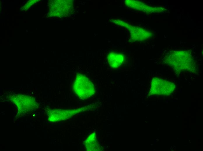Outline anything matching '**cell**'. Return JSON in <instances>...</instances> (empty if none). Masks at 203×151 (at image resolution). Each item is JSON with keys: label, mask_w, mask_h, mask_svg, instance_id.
Instances as JSON below:
<instances>
[{"label": "cell", "mask_w": 203, "mask_h": 151, "mask_svg": "<svg viewBox=\"0 0 203 151\" xmlns=\"http://www.w3.org/2000/svg\"><path fill=\"white\" fill-rule=\"evenodd\" d=\"M74 87L77 94L83 98L90 97L94 92L93 83L83 75L80 74L76 76L74 80Z\"/></svg>", "instance_id": "3957f363"}, {"label": "cell", "mask_w": 203, "mask_h": 151, "mask_svg": "<svg viewBox=\"0 0 203 151\" xmlns=\"http://www.w3.org/2000/svg\"><path fill=\"white\" fill-rule=\"evenodd\" d=\"M167 62L170 66L178 71H189L192 69L193 64L190 54L186 51L173 52L169 56Z\"/></svg>", "instance_id": "6da1fadb"}, {"label": "cell", "mask_w": 203, "mask_h": 151, "mask_svg": "<svg viewBox=\"0 0 203 151\" xmlns=\"http://www.w3.org/2000/svg\"><path fill=\"white\" fill-rule=\"evenodd\" d=\"M174 84L167 80L155 77L152 80L149 94L162 96L169 95L173 92Z\"/></svg>", "instance_id": "7a4b0ae2"}]
</instances>
